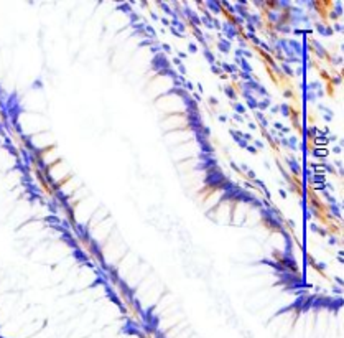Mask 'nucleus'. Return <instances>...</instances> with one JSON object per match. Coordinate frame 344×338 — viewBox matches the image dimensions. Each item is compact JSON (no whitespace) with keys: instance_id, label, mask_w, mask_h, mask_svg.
<instances>
[{"instance_id":"nucleus-1","label":"nucleus","mask_w":344,"mask_h":338,"mask_svg":"<svg viewBox=\"0 0 344 338\" xmlns=\"http://www.w3.org/2000/svg\"><path fill=\"white\" fill-rule=\"evenodd\" d=\"M318 155H326V150H316Z\"/></svg>"}]
</instances>
